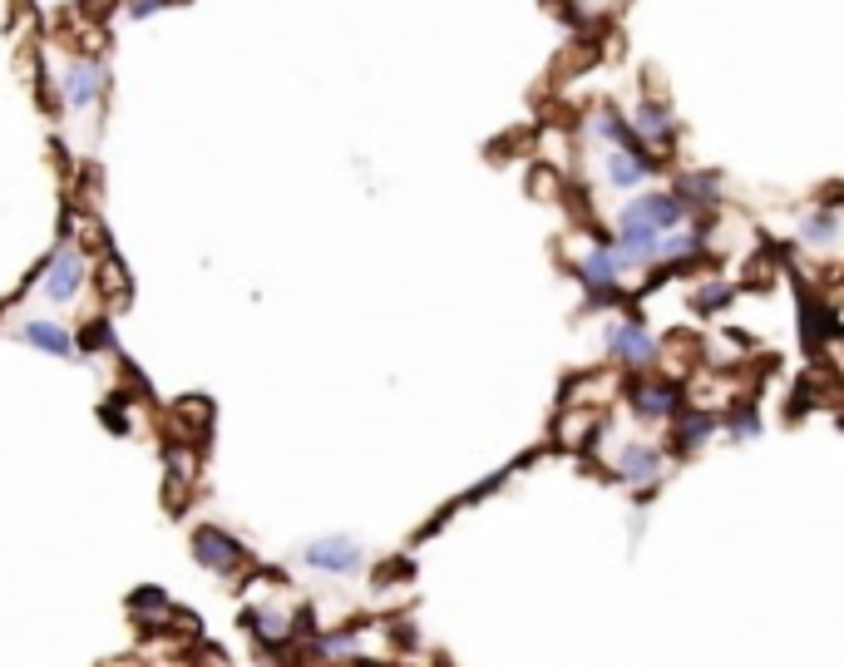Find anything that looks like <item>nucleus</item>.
<instances>
[{"label":"nucleus","mask_w":844,"mask_h":667,"mask_svg":"<svg viewBox=\"0 0 844 667\" xmlns=\"http://www.w3.org/2000/svg\"><path fill=\"white\" fill-rule=\"evenodd\" d=\"M731 297H736V292L727 287V282H706V287H696V297H692V307L702 317H717L721 307H731Z\"/></svg>","instance_id":"obj_18"},{"label":"nucleus","mask_w":844,"mask_h":667,"mask_svg":"<svg viewBox=\"0 0 844 667\" xmlns=\"http://www.w3.org/2000/svg\"><path fill=\"white\" fill-rule=\"evenodd\" d=\"M686 213H692V208H686L677 194H647V198H637V203H632L622 218H637V223H647V227H657V233H662V227L682 223Z\"/></svg>","instance_id":"obj_6"},{"label":"nucleus","mask_w":844,"mask_h":667,"mask_svg":"<svg viewBox=\"0 0 844 667\" xmlns=\"http://www.w3.org/2000/svg\"><path fill=\"white\" fill-rule=\"evenodd\" d=\"M618 474L632 484H647L662 474V455H657L653 445H628V450L618 455Z\"/></svg>","instance_id":"obj_11"},{"label":"nucleus","mask_w":844,"mask_h":667,"mask_svg":"<svg viewBox=\"0 0 844 667\" xmlns=\"http://www.w3.org/2000/svg\"><path fill=\"white\" fill-rule=\"evenodd\" d=\"M608 351L622 356L628 367H653L657 361V336L637 322H622V326H608Z\"/></svg>","instance_id":"obj_4"},{"label":"nucleus","mask_w":844,"mask_h":667,"mask_svg":"<svg viewBox=\"0 0 844 667\" xmlns=\"http://www.w3.org/2000/svg\"><path fill=\"white\" fill-rule=\"evenodd\" d=\"M529 188H534L538 198H554V188H558V173H554V169H534V178H529Z\"/></svg>","instance_id":"obj_22"},{"label":"nucleus","mask_w":844,"mask_h":667,"mask_svg":"<svg viewBox=\"0 0 844 667\" xmlns=\"http://www.w3.org/2000/svg\"><path fill=\"white\" fill-rule=\"evenodd\" d=\"M593 425H598L593 410H568L563 416V445H583L593 435Z\"/></svg>","instance_id":"obj_20"},{"label":"nucleus","mask_w":844,"mask_h":667,"mask_svg":"<svg viewBox=\"0 0 844 667\" xmlns=\"http://www.w3.org/2000/svg\"><path fill=\"white\" fill-rule=\"evenodd\" d=\"M677 198H682L686 208L692 203H717L721 198V173H686L682 188H677Z\"/></svg>","instance_id":"obj_16"},{"label":"nucleus","mask_w":844,"mask_h":667,"mask_svg":"<svg viewBox=\"0 0 844 667\" xmlns=\"http://www.w3.org/2000/svg\"><path fill=\"white\" fill-rule=\"evenodd\" d=\"M593 129H598L612 149H642L637 134H632V124L618 114V109H598V114H593Z\"/></svg>","instance_id":"obj_15"},{"label":"nucleus","mask_w":844,"mask_h":667,"mask_svg":"<svg viewBox=\"0 0 844 667\" xmlns=\"http://www.w3.org/2000/svg\"><path fill=\"white\" fill-rule=\"evenodd\" d=\"M727 425H731L736 441H750V435L760 431V416H756V410H736V416H727Z\"/></svg>","instance_id":"obj_21"},{"label":"nucleus","mask_w":844,"mask_h":667,"mask_svg":"<svg viewBox=\"0 0 844 667\" xmlns=\"http://www.w3.org/2000/svg\"><path fill=\"white\" fill-rule=\"evenodd\" d=\"M104 60H75V65L64 70V104L75 109H95L99 95H104Z\"/></svg>","instance_id":"obj_2"},{"label":"nucleus","mask_w":844,"mask_h":667,"mask_svg":"<svg viewBox=\"0 0 844 667\" xmlns=\"http://www.w3.org/2000/svg\"><path fill=\"white\" fill-rule=\"evenodd\" d=\"M653 169H657V159H647L642 149H608V184L612 188H637Z\"/></svg>","instance_id":"obj_8"},{"label":"nucleus","mask_w":844,"mask_h":667,"mask_svg":"<svg viewBox=\"0 0 844 667\" xmlns=\"http://www.w3.org/2000/svg\"><path fill=\"white\" fill-rule=\"evenodd\" d=\"M632 134L662 144V139H672V134H677V119L667 114V104H647V99H642V109L632 114Z\"/></svg>","instance_id":"obj_14"},{"label":"nucleus","mask_w":844,"mask_h":667,"mask_svg":"<svg viewBox=\"0 0 844 667\" xmlns=\"http://www.w3.org/2000/svg\"><path fill=\"white\" fill-rule=\"evenodd\" d=\"M208 425H213V400L193 396V400H178V406H173V435H178V441H198Z\"/></svg>","instance_id":"obj_10"},{"label":"nucleus","mask_w":844,"mask_h":667,"mask_svg":"<svg viewBox=\"0 0 844 667\" xmlns=\"http://www.w3.org/2000/svg\"><path fill=\"white\" fill-rule=\"evenodd\" d=\"M301 559H307L311 569H326V573L361 569V549H356V539H316V544L301 549Z\"/></svg>","instance_id":"obj_5"},{"label":"nucleus","mask_w":844,"mask_h":667,"mask_svg":"<svg viewBox=\"0 0 844 667\" xmlns=\"http://www.w3.org/2000/svg\"><path fill=\"white\" fill-rule=\"evenodd\" d=\"M79 287H85V252L64 237L60 248H54V258L45 262V272H40V297L45 301H70Z\"/></svg>","instance_id":"obj_1"},{"label":"nucleus","mask_w":844,"mask_h":667,"mask_svg":"<svg viewBox=\"0 0 844 667\" xmlns=\"http://www.w3.org/2000/svg\"><path fill=\"white\" fill-rule=\"evenodd\" d=\"M834 233H840V213H834V208H824V213H815V218H805V243H834Z\"/></svg>","instance_id":"obj_19"},{"label":"nucleus","mask_w":844,"mask_h":667,"mask_svg":"<svg viewBox=\"0 0 844 667\" xmlns=\"http://www.w3.org/2000/svg\"><path fill=\"white\" fill-rule=\"evenodd\" d=\"M163 5H169V0H134V5H128V15H134V21H149V15H159Z\"/></svg>","instance_id":"obj_23"},{"label":"nucleus","mask_w":844,"mask_h":667,"mask_svg":"<svg viewBox=\"0 0 844 667\" xmlns=\"http://www.w3.org/2000/svg\"><path fill=\"white\" fill-rule=\"evenodd\" d=\"M711 431H717V416H711V410H686V416L677 420L672 445L686 455V450H696L702 441H711Z\"/></svg>","instance_id":"obj_13"},{"label":"nucleus","mask_w":844,"mask_h":667,"mask_svg":"<svg viewBox=\"0 0 844 667\" xmlns=\"http://www.w3.org/2000/svg\"><path fill=\"white\" fill-rule=\"evenodd\" d=\"M247 628H252L262 643H287L291 638V618L282 614H268V608H257V614H247Z\"/></svg>","instance_id":"obj_17"},{"label":"nucleus","mask_w":844,"mask_h":667,"mask_svg":"<svg viewBox=\"0 0 844 667\" xmlns=\"http://www.w3.org/2000/svg\"><path fill=\"white\" fill-rule=\"evenodd\" d=\"M95 287H99V297H104V307H124L128 297H134V282H128V272H124V262L114 258V252H104L99 258V272H95Z\"/></svg>","instance_id":"obj_9"},{"label":"nucleus","mask_w":844,"mask_h":667,"mask_svg":"<svg viewBox=\"0 0 844 667\" xmlns=\"http://www.w3.org/2000/svg\"><path fill=\"white\" fill-rule=\"evenodd\" d=\"M198 667H227V657L218 647H198Z\"/></svg>","instance_id":"obj_25"},{"label":"nucleus","mask_w":844,"mask_h":667,"mask_svg":"<svg viewBox=\"0 0 844 667\" xmlns=\"http://www.w3.org/2000/svg\"><path fill=\"white\" fill-rule=\"evenodd\" d=\"M21 342L40 346V351H50V356H79L75 336L64 332V326H54V322H25L21 326Z\"/></svg>","instance_id":"obj_12"},{"label":"nucleus","mask_w":844,"mask_h":667,"mask_svg":"<svg viewBox=\"0 0 844 667\" xmlns=\"http://www.w3.org/2000/svg\"><path fill=\"white\" fill-rule=\"evenodd\" d=\"M632 406H637V416H647V420H667L677 406H682V391H677L672 381H642V386H632Z\"/></svg>","instance_id":"obj_7"},{"label":"nucleus","mask_w":844,"mask_h":667,"mask_svg":"<svg viewBox=\"0 0 844 667\" xmlns=\"http://www.w3.org/2000/svg\"><path fill=\"white\" fill-rule=\"evenodd\" d=\"M193 549H198V564H208V569H218V573H237L247 564V549L237 539H227L223 529H198Z\"/></svg>","instance_id":"obj_3"},{"label":"nucleus","mask_w":844,"mask_h":667,"mask_svg":"<svg viewBox=\"0 0 844 667\" xmlns=\"http://www.w3.org/2000/svg\"><path fill=\"white\" fill-rule=\"evenodd\" d=\"M109 11H114V0H85V5H79V15H85V21H104Z\"/></svg>","instance_id":"obj_24"}]
</instances>
